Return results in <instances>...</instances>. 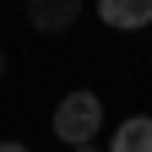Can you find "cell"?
Here are the masks:
<instances>
[{
  "instance_id": "cell-4",
  "label": "cell",
  "mask_w": 152,
  "mask_h": 152,
  "mask_svg": "<svg viewBox=\"0 0 152 152\" xmlns=\"http://www.w3.org/2000/svg\"><path fill=\"white\" fill-rule=\"evenodd\" d=\"M109 152H152V114H130L109 136Z\"/></svg>"
},
{
  "instance_id": "cell-7",
  "label": "cell",
  "mask_w": 152,
  "mask_h": 152,
  "mask_svg": "<svg viewBox=\"0 0 152 152\" xmlns=\"http://www.w3.org/2000/svg\"><path fill=\"white\" fill-rule=\"evenodd\" d=\"M0 76H6V49H0Z\"/></svg>"
},
{
  "instance_id": "cell-5",
  "label": "cell",
  "mask_w": 152,
  "mask_h": 152,
  "mask_svg": "<svg viewBox=\"0 0 152 152\" xmlns=\"http://www.w3.org/2000/svg\"><path fill=\"white\" fill-rule=\"evenodd\" d=\"M71 152H103V147H98V136H92V141H76Z\"/></svg>"
},
{
  "instance_id": "cell-2",
  "label": "cell",
  "mask_w": 152,
  "mask_h": 152,
  "mask_svg": "<svg viewBox=\"0 0 152 152\" xmlns=\"http://www.w3.org/2000/svg\"><path fill=\"white\" fill-rule=\"evenodd\" d=\"M82 16V0H27V27L33 33H65Z\"/></svg>"
},
{
  "instance_id": "cell-3",
  "label": "cell",
  "mask_w": 152,
  "mask_h": 152,
  "mask_svg": "<svg viewBox=\"0 0 152 152\" xmlns=\"http://www.w3.org/2000/svg\"><path fill=\"white\" fill-rule=\"evenodd\" d=\"M98 16L114 33H136V27H152V0H98Z\"/></svg>"
},
{
  "instance_id": "cell-1",
  "label": "cell",
  "mask_w": 152,
  "mask_h": 152,
  "mask_svg": "<svg viewBox=\"0 0 152 152\" xmlns=\"http://www.w3.org/2000/svg\"><path fill=\"white\" fill-rule=\"evenodd\" d=\"M98 130H103V98H98V92L76 87V92H65V98L54 103V136H60L65 147L92 141Z\"/></svg>"
},
{
  "instance_id": "cell-6",
  "label": "cell",
  "mask_w": 152,
  "mask_h": 152,
  "mask_svg": "<svg viewBox=\"0 0 152 152\" xmlns=\"http://www.w3.org/2000/svg\"><path fill=\"white\" fill-rule=\"evenodd\" d=\"M0 152H27V147L22 141H0Z\"/></svg>"
}]
</instances>
